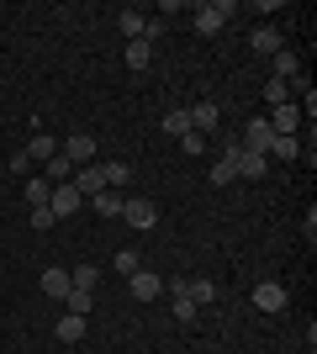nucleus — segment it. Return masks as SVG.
<instances>
[{
  "label": "nucleus",
  "instance_id": "4be33fe9",
  "mask_svg": "<svg viewBox=\"0 0 317 354\" xmlns=\"http://www.w3.org/2000/svg\"><path fill=\"white\" fill-rule=\"evenodd\" d=\"M90 201H95L101 217H122V191H101V196H90Z\"/></svg>",
  "mask_w": 317,
  "mask_h": 354
},
{
  "label": "nucleus",
  "instance_id": "423d86ee",
  "mask_svg": "<svg viewBox=\"0 0 317 354\" xmlns=\"http://www.w3.org/2000/svg\"><path fill=\"white\" fill-rule=\"evenodd\" d=\"M59 153L75 164V169H79V164H95V138H90V133H75V138H64Z\"/></svg>",
  "mask_w": 317,
  "mask_h": 354
},
{
  "label": "nucleus",
  "instance_id": "7ed1b4c3",
  "mask_svg": "<svg viewBox=\"0 0 317 354\" xmlns=\"http://www.w3.org/2000/svg\"><path fill=\"white\" fill-rule=\"evenodd\" d=\"M127 291H133L137 301H159V296H164V281H159L153 270H143V265H137L133 275H127Z\"/></svg>",
  "mask_w": 317,
  "mask_h": 354
},
{
  "label": "nucleus",
  "instance_id": "6e6552de",
  "mask_svg": "<svg viewBox=\"0 0 317 354\" xmlns=\"http://www.w3.org/2000/svg\"><path fill=\"white\" fill-rule=\"evenodd\" d=\"M69 185H75L79 196H101V191H106V175H101V164H79Z\"/></svg>",
  "mask_w": 317,
  "mask_h": 354
},
{
  "label": "nucleus",
  "instance_id": "0eeeda50",
  "mask_svg": "<svg viewBox=\"0 0 317 354\" xmlns=\"http://www.w3.org/2000/svg\"><path fill=\"white\" fill-rule=\"evenodd\" d=\"M48 207H53V217H75V212L85 207V196H79L75 185H53V196H48Z\"/></svg>",
  "mask_w": 317,
  "mask_h": 354
},
{
  "label": "nucleus",
  "instance_id": "473e14b6",
  "mask_svg": "<svg viewBox=\"0 0 317 354\" xmlns=\"http://www.w3.org/2000/svg\"><path fill=\"white\" fill-rule=\"evenodd\" d=\"M117 270H122V275H133V270H137V254L122 249V254H117Z\"/></svg>",
  "mask_w": 317,
  "mask_h": 354
},
{
  "label": "nucleus",
  "instance_id": "39448f33",
  "mask_svg": "<svg viewBox=\"0 0 317 354\" xmlns=\"http://www.w3.org/2000/svg\"><path fill=\"white\" fill-rule=\"evenodd\" d=\"M270 143H275V127L265 117H254L243 127V148H249V153H265V159H270Z\"/></svg>",
  "mask_w": 317,
  "mask_h": 354
},
{
  "label": "nucleus",
  "instance_id": "2f4dec72",
  "mask_svg": "<svg viewBox=\"0 0 317 354\" xmlns=\"http://www.w3.org/2000/svg\"><path fill=\"white\" fill-rule=\"evenodd\" d=\"M159 37H164V21H159V16H148V27H143V37H137V43H159Z\"/></svg>",
  "mask_w": 317,
  "mask_h": 354
},
{
  "label": "nucleus",
  "instance_id": "7c9ffc66",
  "mask_svg": "<svg viewBox=\"0 0 317 354\" xmlns=\"http://www.w3.org/2000/svg\"><path fill=\"white\" fill-rule=\"evenodd\" d=\"M53 222H59V217H53V207H32V227H37V233H48Z\"/></svg>",
  "mask_w": 317,
  "mask_h": 354
},
{
  "label": "nucleus",
  "instance_id": "9d476101",
  "mask_svg": "<svg viewBox=\"0 0 317 354\" xmlns=\"http://www.w3.org/2000/svg\"><path fill=\"white\" fill-rule=\"evenodd\" d=\"M191 127H196L201 138H206L211 127H222V106H217V101H201V106H191Z\"/></svg>",
  "mask_w": 317,
  "mask_h": 354
},
{
  "label": "nucleus",
  "instance_id": "aec40b11",
  "mask_svg": "<svg viewBox=\"0 0 317 354\" xmlns=\"http://www.w3.org/2000/svg\"><path fill=\"white\" fill-rule=\"evenodd\" d=\"M21 153H27V159H53V153H59V143H53V138H48V133H37V138H32V143L27 148H21Z\"/></svg>",
  "mask_w": 317,
  "mask_h": 354
},
{
  "label": "nucleus",
  "instance_id": "f8f14e48",
  "mask_svg": "<svg viewBox=\"0 0 317 354\" xmlns=\"http://www.w3.org/2000/svg\"><path fill=\"white\" fill-rule=\"evenodd\" d=\"M53 339H59V344H79V339H85V317H75V312H64L59 323H53Z\"/></svg>",
  "mask_w": 317,
  "mask_h": 354
},
{
  "label": "nucleus",
  "instance_id": "5701e85b",
  "mask_svg": "<svg viewBox=\"0 0 317 354\" xmlns=\"http://www.w3.org/2000/svg\"><path fill=\"white\" fill-rule=\"evenodd\" d=\"M286 101H291V85L286 80H270V85H265V106L275 111V106H286Z\"/></svg>",
  "mask_w": 317,
  "mask_h": 354
},
{
  "label": "nucleus",
  "instance_id": "cd10ccee",
  "mask_svg": "<svg viewBox=\"0 0 317 354\" xmlns=\"http://www.w3.org/2000/svg\"><path fill=\"white\" fill-rule=\"evenodd\" d=\"M164 127H169V133H175V138L196 133V127H191V111H169V117H164Z\"/></svg>",
  "mask_w": 317,
  "mask_h": 354
},
{
  "label": "nucleus",
  "instance_id": "6ab92c4d",
  "mask_svg": "<svg viewBox=\"0 0 317 354\" xmlns=\"http://www.w3.org/2000/svg\"><path fill=\"white\" fill-rule=\"evenodd\" d=\"M69 180H75V164L64 159V153H53L48 159V185H69Z\"/></svg>",
  "mask_w": 317,
  "mask_h": 354
},
{
  "label": "nucleus",
  "instance_id": "393cba45",
  "mask_svg": "<svg viewBox=\"0 0 317 354\" xmlns=\"http://www.w3.org/2000/svg\"><path fill=\"white\" fill-rule=\"evenodd\" d=\"M270 153H275V159H296V153H302V138H280V133H275Z\"/></svg>",
  "mask_w": 317,
  "mask_h": 354
},
{
  "label": "nucleus",
  "instance_id": "ddd939ff",
  "mask_svg": "<svg viewBox=\"0 0 317 354\" xmlns=\"http://www.w3.org/2000/svg\"><path fill=\"white\" fill-rule=\"evenodd\" d=\"M75 291V286H69V270H43V296H53V301H64V296Z\"/></svg>",
  "mask_w": 317,
  "mask_h": 354
},
{
  "label": "nucleus",
  "instance_id": "72a5a7b5",
  "mask_svg": "<svg viewBox=\"0 0 317 354\" xmlns=\"http://www.w3.org/2000/svg\"><path fill=\"white\" fill-rule=\"evenodd\" d=\"M180 148H185V153H201V148H206V138H201V133H185Z\"/></svg>",
  "mask_w": 317,
  "mask_h": 354
},
{
  "label": "nucleus",
  "instance_id": "f03ea898",
  "mask_svg": "<svg viewBox=\"0 0 317 354\" xmlns=\"http://www.w3.org/2000/svg\"><path fill=\"white\" fill-rule=\"evenodd\" d=\"M122 222L137 227V233H148V227H159V207H153L148 196H133V201H122Z\"/></svg>",
  "mask_w": 317,
  "mask_h": 354
},
{
  "label": "nucleus",
  "instance_id": "dca6fc26",
  "mask_svg": "<svg viewBox=\"0 0 317 354\" xmlns=\"http://www.w3.org/2000/svg\"><path fill=\"white\" fill-rule=\"evenodd\" d=\"M101 175H106V191H122V185L133 180V169H127L122 159H106V164H101Z\"/></svg>",
  "mask_w": 317,
  "mask_h": 354
},
{
  "label": "nucleus",
  "instance_id": "bb28decb",
  "mask_svg": "<svg viewBox=\"0 0 317 354\" xmlns=\"http://www.w3.org/2000/svg\"><path fill=\"white\" fill-rule=\"evenodd\" d=\"M69 286H75V291H95V265H79V270H69Z\"/></svg>",
  "mask_w": 317,
  "mask_h": 354
},
{
  "label": "nucleus",
  "instance_id": "412c9836",
  "mask_svg": "<svg viewBox=\"0 0 317 354\" xmlns=\"http://www.w3.org/2000/svg\"><path fill=\"white\" fill-rule=\"evenodd\" d=\"M233 180H238V159H227V153H222V159L211 164V185H233Z\"/></svg>",
  "mask_w": 317,
  "mask_h": 354
},
{
  "label": "nucleus",
  "instance_id": "2eb2a0df",
  "mask_svg": "<svg viewBox=\"0 0 317 354\" xmlns=\"http://www.w3.org/2000/svg\"><path fill=\"white\" fill-rule=\"evenodd\" d=\"M117 27H122V37H127V43H137V37H143V27H148V16H143V11H117Z\"/></svg>",
  "mask_w": 317,
  "mask_h": 354
},
{
  "label": "nucleus",
  "instance_id": "f3484780",
  "mask_svg": "<svg viewBox=\"0 0 317 354\" xmlns=\"http://www.w3.org/2000/svg\"><path fill=\"white\" fill-rule=\"evenodd\" d=\"M122 59H127V69H133V74H143V69L153 64V48H148V43H127V53H122Z\"/></svg>",
  "mask_w": 317,
  "mask_h": 354
},
{
  "label": "nucleus",
  "instance_id": "a211bd4d",
  "mask_svg": "<svg viewBox=\"0 0 317 354\" xmlns=\"http://www.w3.org/2000/svg\"><path fill=\"white\" fill-rule=\"evenodd\" d=\"M238 180H265V153H238Z\"/></svg>",
  "mask_w": 317,
  "mask_h": 354
},
{
  "label": "nucleus",
  "instance_id": "4468645a",
  "mask_svg": "<svg viewBox=\"0 0 317 354\" xmlns=\"http://www.w3.org/2000/svg\"><path fill=\"white\" fill-rule=\"evenodd\" d=\"M270 64H275V80H286V85H291V80H302V59H296L291 48H280Z\"/></svg>",
  "mask_w": 317,
  "mask_h": 354
},
{
  "label": "nucleus",
  "instance_id": "a878e982",
  "mask_svg": "<svg viewBox=\"0 0 317 354\" xmlns=\"http://www.w3.org/2000/svg\"><path fill=\"white\" fill-rule=\"evenodd\" d=\"M48 196H53L48 180H27V207H48Z\"/></svg>",
  "mask_w": 317,
  "mask_h": 354
},
{
  "label": "nucleus",
  "instance_id": "1a4fd4ad",
  "mask_svg": "<svg viewBox=\"0 0 317 354\" xmlns=\"http://www.w3.org/2000/svg\"><path fill=\"white\" fill-rule=\"evenodd\" d=\"M270 127H275L280 138H296V127H302V111H296V101L275 106V111H270Z\"/></svg>",
  "mask_w": 317,
  "mask_h": 354
},
{
  "label": "nucleus",
  "instance_id": "c85d7f7f",
  "mask_svg": "<svg viewBox=\"0 0 317 354\" xmlns=\"http://www.w3.org/2000/svg\"><path fill=\"white\" fill-rule=\"evenodd\" d=\"M90 301H95L90 291H69V296H64V307L75 312V317H85V312H90Z\"/></svg>",
  "mask_w": 317,
  "mask_h": 354
},
{
  "label": "nucleus",
  "instance_id": "c756f323",
  "mask_svg": "<svg viewBox=\"0 0 317 354\" xmlns=\"http://www.w3.org/2000/svg\"><path fill=\"white\" fill-rule=\"evenodd\" d=\"M196 301H191V296H175V317H180V323H196Z\"/></svg>",
  "mask_w": 317,
  "mask_h": 354
},
{
  "label": "nucleus",
  "instance_id": "20e7f679",
  "mask_svg": "<svg viewBox=\"0 0 317 354\" xmlns=\"http://www.w3.org/2000/svg\"><path fill=\"white\" fill-rule=\"evenodd\" d=\"M286 301H291V296H286V286H280V281H259L254 286V307L259 312H270V317H275V312H286Z\"/></svg>",
  "mask_w": 317,
  "mask_h": 354
},
{
  "label": "nucleus",
  "instance_id": "b1692460",
  "mask_svg": "<svg viewBox=\"0 0 317 354\" xmlns=\"http://www.w3.org/2000/svg\"><path fill=\"white\" fill-rule=\"evenodd\" d=\"M185 296H191L196 307H206L211 296H217V286H211V281H185Z\"/></svg>",
  "mask_w": 317,
  "mask_h": 354
},
{
  "label": "nucleus",
  "instance_id": "f257e3e1",
  "mask_svg": "<svg viewBox=\"0 0 317 354\" xmlns=\"http://www.w3.org/2000/svg\"><path fill=\"white\" fill-rule=\"evenodd\" d=\"M233 11H238L233 0H206V6H196V32H201V37H211V32H222L227 21H233Z\"/></svg>",
  "mask_w": 317,
  "mask_h": 354
},
{
  "label": "nucleus",
  "instance_id": "9b49d317",
  "mask_svg": "<svg viewBox=\"0 0 317 354\" xmlns=\"http://www.w3.org/2000/svg\"><path fill=\"white\" fill-rule=\"evenodd\" d=\"M249 43H254V53H280V48H286V37H280V27H270V21H265V27H254V37H249Z\"/></svg>",
  "mask_w": 317,
  "mask_h": 354
}]
</instances>
